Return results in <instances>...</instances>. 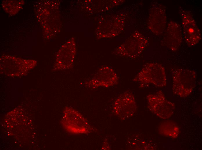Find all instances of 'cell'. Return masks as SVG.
Masks as SVG:
<instances>
[{
	"label": "cell",
	"mask_w": 202,
	"mask_h": 150,
	"mask_svg": "<svg viewBox=\"0 0 202 150\" xmlns=\"http://www.w3.org/2000/svg\"><path fill=\"white\" fill-rule=\"evenodd\" d=\"M172 91L174 95L181 97L188 96L196 85V74L192 70L177 68L172 72Z\"/></svg>",
	"instance_id": "obj_1"
},
{
	"label": "cell",
	"mask_w": 202,
	"mask_h": 150,
	"mask_svg": "<svg viewBox=\"0 0 202 150\" xmlns=\"http://www.w3.org/2000/svg\"><path fill=\"white\" fill-rule=\"evenodd\" d=\"M133 81L139 83L140 86L152 84L158 87H164L167 81L165 68L159 63H147L136 75Z\"/></svg>",
	"instance_id": "obj_2"
},
{
	"label": "cell",
	"mask_w": 202,
	"mask_h": 150,
	"mask_svg": "<svg viewBox=\"0 0 202 150\" xmlns=\"http://www.w3.org/2000/svg\"><path fill=\"white\" fill-rule=\"evenodd\" d=\"M147 99L149 109L160 118L167 119L173 115L175 105L167 99L161 90L149 94Z\"/></svg>",
	"instance_id": "obj_3"
},
{
	"label": "cell",
	"mask_w": 202,
	"mask_h": 150,
	"mask_svg": "<svg viewBox=\"0 0 202 150\" xmlns=\"http://www.w3.org/2000/svg\"><path fill=\"white\" fill-rule=\"evenodd\" d=\"M179 12L181 19L183 38L188 46H194L201 38L200 31L189 11L180 7Z\"/></svg>",
	"instance_id": "obj_4"
},
{
	"label": "cell",
	"mask_w": 202,
	"mask_h": 150,
	"mask_svg": "<svg viewBox=\"0 0 202 150\" xmlns=\"http://www.w3.org/2000/svg\"><path fill=\"white\" fill-rule=\"evenodd\" d=\"M135 38L125 42L116 50L118 55L129 58H136L140 55L147 45V39L139 33H135Z\"/></svg>",
	"instance_id": "obj_5"
},
{
	"label": "cell",
	"mask_w": 202,
	"mask_h": 150,
	"mask_svg": "<svg viewBox=\"0 0 202 150\" xmlns=\"http://www.w3.org/2000/svg\"><path fill=\"white\" fill-rule=\"evenodd\" d=\"M165 8L162 4L157 3L152 8L149 15V27L157 35L162 34L166 28L167 16Z\"/></svg>",
	"instance_id": "obj_6"
},
{
	"label": "cell",
	"mask_w": 202,
	"mask_h": 150,
	"mask_svg": "<svg viewBox=\"0 0 202 150\" xmlns=\"http://www.w3.org/2000/svg\"><path fill=\"white\" fill-rule=\"evenodd\" d=\"M118 81V77L114 71L111 67L103 66L100 68L88 84L93 88L108 87L117 84Z\"/></svg>",
	"instance_id": "obj_7"
},
{
	"label": "cell",
	"mask_w": 202,
	"mask_h": 150,
	"mask_svg": "<svg viewBox=\"0 0 202 150\" xmlns=\"http://www.w3.org/2000/svg\"><path fill=\"white\" fill-rule=\"evenodd\" d=\"M181 27L178 23L170 21L167 24L164 32L163 41L170 50L175 51L180 47L182 42Z\"/></svg>",
	"instance_id": "obj_8"
},
{
	"label": "cell",
	"mask_w": 202,
	"mask_h": 150,
	"mask_svg": "<svg viewBox=\"0 0 202 150\" xmlns=\"http://www.w3.org/2000/svg\"><path fill=\"white\" fill-rule=\"evenodd\" d=\"M136 105L135 97L132 93L129 92H124L116 99L113 105L115 112H128L130 116L134 115L136 109Z\"/></svg>",
	"instance_id": "obj_9"
},
{
	"label": "cell",
	"mask_w": 202,
	"mask_h": 150,
	"mask_svg": "<svg viewBox=\"0 0 202 150\" xmlns=\"http://www.w3.org/2000/svg\"><path fill=\"white\" fill-rule=\"evenodd\" d=\"M63 47L62 50L64 59L57 63L58 70L69 69L73 66L76 53V47L74 42H68Z\"/></svg>",
	"instance_id": "obj_10"
},
{
	"label": "cell",
	"mask_w": 202,
	"mask_h": 150,
	"mask_svg": "<svg viewBox=\"0 0 202 150\" xmlns=\"http://www.w3.org/2000/svg\"><path fill=\"white\" fill-rule=\"evenodd\" d=\"M161 134L172 138L178 137L180 132L179 127L175 122L167 121L162 123L159 127Z\"/></svg>",
	"instance_id": "obj_11"
}]
</instances>
